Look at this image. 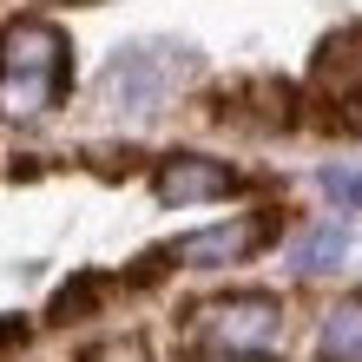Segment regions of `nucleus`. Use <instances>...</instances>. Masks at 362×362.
<instances>
[{"mask_svg": "<svg viewBox=\"0 0 362 362\" xmlns=\"http://www.w3.org/2000/svg\"><path fill=\"white\" fill-rule=\"evenodd\" d=\"M336 257H343V230H316V238L296 244V264H303V270H323Z\"/></svg>", "mask_w": 362, "mask_h": 362, "instance_id": "nucleus-9", "label": "nucleus"}, {"mask_svg": "<svg viewBox=\"0 0 362 362\" xmlns=\"http://www.w3.org/2000/svg\"><path fill=\"white\" fill-rule=\"evenodd\" d=\"M105 290H112L105 276H73V284H66V290L53 296V310H47V316H53V323H79V316H86V310L99 303Z\"/></svg>", "mask_w": 362, "mask_h": 362, "instance_id": "nucleus-8", "label": "nucleus"}, {"mask_svg": "<svg viewBox=\"0 0 362 362\" xmlns=\"http://www.w3.org/2000/svg\"><path fill=\"white\" fill-rule=\"evenodd\" d=\"M211 119L218 125H238V132H276V125H296V93L284 79H224L218 93H211Z\"/></svg>", "mask_w": 362, "mask_h": 362, "instance_id": "nucleus-3", "label": "nucleus"}, {"mask_svg": "<svg viewBox=\"0 0 362 362\" xmlns=\"http://www.w3.org/2000/svg\"><path fill=\"white\" fill-rule=\"evenodd\" d=\"M20 336H27L20 323H0V356H7V349H20Z\"/></svg>", "mask_w": 362, "mask_h": 362, "instance_id": "nucleus-12", "label": "nucleus"}, {"mask_svg": "<svg viewBox=\"0 0 362 362\" xmlns=\"http://www.w3.org/2000/svg\"><path fill=\"white\" fill-rule=\"evenodd\" d=\"M310 86H316V99H329V105H362V20L336 27L323 47H316Z\"/></svg>", "mask_w": 362, "mask_h": 362, "instance_id": "nucleus-4", "label": "nucleus"}, {"mask_svg": "<svg viewBox=\"0 0 362 362\" xmlns=\"http://www.w3.org/2000/svg\"><path fill=\"white\" fill-rule=\"evenodd\" d=\"M73 47L53 20H13L0 33V119H33L66 93Z\"/></svg>", "mask_w": 362, "mask_h": 362, "instance_id": "nucleus-1", "label": "nucleus"}, {"mask_svg": "<svg viewBox=\"0 0 362 362\" xmlns=\"http://www.w3.org/2000/svg\"><path fill=\"white\" fill-rule=\"evenodd\" d=\"M316 343H323V362H362V296H349L323 316Z\"/></svg>", "mask_w": 362, "mask_h": 362, "instance_id": "nucleus-7", "label": "nucleus"}, {"mask_svg": "<svg viewBox=\"0 0 362 362\" xmlns=\"http://www.w3.org/2000/svg\"><path fill=\"white\" fill-rule=\"evenodd\" d=\"M185 349L198 362H270L284 349V303L257 296V290L198 303L191 310V329H185Z\"/></svg>", "mask_w": 362, "mask_h": 362, "instance_id": "nucleus-2", "label": "nucleus"}, {"mask_svg": "<svg viewBox=\"0 0 362 362\" xmlns=\"http://www.w3.org/2000/svg\"><path fill=\"white\" fill-rule=\"evenodd\" d=\"M79 362H152V349H145L139 336H112V343H99V349H86Z\"/></svg>", "mask_w": 362, "mask_h": 362, "instance_id": "nucleus-10", "label": "nucleus"}, {"mask_svg": "<svg viewBox=\"0 0 362 362\" xmlns=\"http://www.w3.org/2000/svg\"><path fill=\"white\" fill-rule=\"evenodd\" d=\"M158 198L165 204H198V198H224L230 185H238V172H224L218 158H198V152H178L158 165Z\"/></svg>", "mask_w": 362, "mask_h": 362, "instance_id": "nucleus-5", "label": "nucleus"}, {"mask_svg": "<svg viewBox=\"0 0 362 362\" xmlns=\"http://www.w3.org/2000/svg\"><path fill=\"white\" fill-rule=\"evenodd\" d=\"M329 191H336V198H356V191H362V178H349V172H336V178H323Z\"/></svg>", "mask_w": 362, "mask_h": 362, "instance_id": "nucleus-11", "label": "nucleus"}, {"mask_svg": "<svg viewBox=\"0 0 362 362\" xmlns=\"http://www.w3.org/2000/svg\"><path fill=\"white\" fill-rule=\"evenodd\" d=\"M270 218H244V224H224V230H191V238L172 244V257L178 264H238L244 250H257L270 238Z\"/></svg>", "mask_w": 362, "mask_h": 362, "instance_id": "nucleus-6", "label": "nucleus"}]
</instances>
